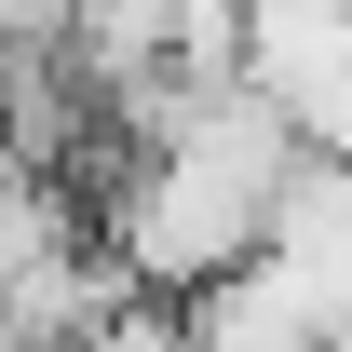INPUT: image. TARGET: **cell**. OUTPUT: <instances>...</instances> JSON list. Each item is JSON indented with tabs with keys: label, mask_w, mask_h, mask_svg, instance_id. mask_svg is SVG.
I'll return each instance as SVG.
<instances>
[{
	"label": "cell",
	"mask_w": 352,
	"mask_h": 352,
	"mask_svg": "<svg viewBox=\"0 0 352 352\" xmlns=\"http://www.w3.org/2000/svg\"><path fill=\"white\" fill-rule=\"evenodd\" d=\"M176 325H190V352H339L352 339V311L325 298V285H298L285 258L217 271L204 298H176Z\"/></svg>",
	"instance_id": "obj_1"
}]
</instances>
